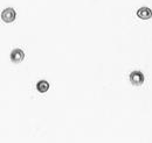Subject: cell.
I'll return each mask as SVG.
<instances>
[{
    "label": "cell",
    "mask_w": 152,
    "mask_h": 143,
    "mask_svg": "<svg viewBox=\"0 0 152 143\" xmlns=\"http://www.w3.org/2000/svg\"><path fill=\"white\" fill-rule=\"evenodd\" d=\"M15 18H17V13L12 7H8L1 12V19L5 22H12L15 20Z\"/></svg>",
    "instance_id": "1"
},
{
    "label": "cell",
    "mask_w": 152,
    "mask_h": 143,
    "mask_svg": "<svg viewBox=\"0 0 152 143\" xmlns=\"http://www.w3.org/2000/svg\"><path fill=\"white\" fill-rule=\"evenodd\" d=\"M144 79H145L144 74H143V72L140 71H133L130 74V82L132 83V85H134V86L142 85L144 83Z\"/></svg>",
    "instance_id": "2"
},
{
    "label": "cell",
    "mask_w": 152,
    "mask_h": 143,
    "mask_svg": "<svg viewBox=\"0 0 152 143\" xmlns=\"http://www.w3.org/2000/svg\"><path fill=\"white\" fill-rule=\"evenodd\" d=\"M25 58V53L21 49H14L11 53V61L13 63H20L21 61H23Z\"/></svg>",
    "instance_id": "3"
},
{
    "label": "cell",
    "mask_w": 152,
    "mask_h": 143,
    "mask_svg": "<svg viewBox=\"0 0 152 143\" xmlns=\"http://www.w3.org/2000/svg\"><path fill=\"white\" fill-rule=\"evenodd\" d=\"M137 17L139 19H143V20L150 19L152 17L151 8H149V7H140V8L137 11Z\"/></svg>",
    "instance_id": "4"
},
{
    "label": "cell",
    "mask_w": 152,
    "mask_h": 143,
    "mask_svg": "<svg viewBox=\"0 0 152 143\" xmlns=\"http://www.w3.org/2000/svg\"><path fill=\"white\" fill-rule=\"evenodd\" d=\"M49 89V83L48 82H46V80H40L38 82V84H37V90H38L39 92H41V93H45V92H47Z\"/></svg>",
    "instance_id": "5"
}]
</instances>
